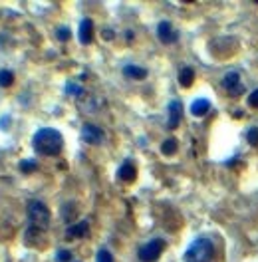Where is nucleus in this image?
<instances>
[{
    "label": "nucleus",
    "instance_id": "nucleus-1",
    "mask_svg": "<svg viewBox=\"0 0 258 262\" xmlns=\"http://www.w3.org/2000/svg\"><path fill=\"white\" fill-rule=\"evenodd\" d=\"M32 147L38 155H46V157H54L60 155L62 147H64V137L58 129L54 127H42L34 133L32 139Z\"/></svg>",
    "mask_w": 258,
    "mask_h": 262
},
{
    "label": "nucleus",
    "instance_id": "nucleus-2",
    "mask_svg": "<svg viewBox=\"0 0 258 262\" xmlns=\"http://www.w3.org/2000/svg\"><path fill=\"white\" fill-rule=\"evenodd\" d=\"M212 256H214V244H212V240H210V238H205V236H199V238H195V240L187 246V250H185V254H183V260L210 262Z\"/></svg>",
    "mask_w": 258,
    "mask_h": 262
},
{
    "label": "nucleus",
    "instance_id": "nucleus-3",
    "mask_svg": "<svg viewBox=\"0 0 258 262\" xmlns=\"http://www.w3.org/2000/svg\"><path fill=\"white\" fill-rule=\"evenodd\" d=\"M28 218H30L32 228H36V230L42 232V230H46L50 226L52 220L50 209L42 201H30L28 203Z\"/></svg>",
    "mask_w": 258,
    "mask_h": 262
},
{
    "label": "nucleus",
    "instance_id": "nucleus-4",
    "mask_svg": "<svg viewBox=\"0 0 258 262\" xmlns=\"http://www.w3.org/2000/svg\"><path fill=\"white\" fill-rule=\"evenodd\" d=\"M163 250H165V240H163V238H153V240L145 242V244L139 248L137 256H139L141 262H157L159 256L163 254Z\"/></svg>",
    "mask_w": 258,
    "mask_h": 262
},
{
    "label": "nucleus",
    "instance_id": "nucleus-5",
    "mask_svg": "<svg viewBox=\"0 0 258 262\" xmlns=\"http://www.w3.org/2000/svg\"><path fill=\"white\" fill-rule=\"evenodd\" d=\"M82 139H84L86 143H90V145H100V143H103V139H105V133H103V129L100 125H96V123H86V125L82 127Z\"/></svg>",
    "mask_w": 258,
    "mask_h": 262
},
{
    "label": "nucleus",
    "instance_id": "nucleus-6",
    "mask_svg": "<svg viewBox=\"0 0 258 262\" xmlns=\"http://www.w3.org/2000/svg\"><path fill=\"white\" fill-rule=\"evenodd\" d=\"M157 38L163 42V44H175L179 40V32L175 30V26L167 20L159 22L157 24Z\"/></svg>",
    "mask_w": 258,
    "mask_h": 262
},
{
    "label": "nucleus",
    "instance_id": "nucleus-7",
    "mask_svg": "<svg viewBox=\"0 0 258 262\" xmlns=\"http://www.w3.org/2000/svg\"><path fill=\"white\" fill-rule=\"evenodd\" d=\"M222 88L230 96H240L244 92V86L240 84V74L238 72H226L222 78Z\"/></svg>",
    "mask_w": 258,
    "mask_h": 262
},
{
    "label": "nucleus",
    "instance_id": "nucleus-8",
    "mask_svg": "<svg viewBox=\"0 0 258 262\" xmlns=\"http://www.w3.org/2000/svg\"><path fill=\"white\" fill-rule=\"evenodd\" d=\"M167 113H169V117H167V127H169V129L179 127L181 117H183V104H181L179 100H173L171 104L167 105Z\"/></svg>",
    "mask_w": 258,
    "mask_h": 262
},
{
    "label": "nucleus",
    "instance_id": "nucleus-9",
    "mask_svg": "<svg viewBox=\"0 0 258 262\" xmlns=\"http://www.w3.org/2000/svg\"><path fill=\"white\" fill-rule=\"evenodd\" d=\"M90 232V220H80V222H74L66 228V238L72 240V238H84L88 236Z\"/></svg>",
    "mask_w": 258,
    "mask_h": 262
},
{
    "label": "nucleus",
    "instance_id": "nucleus-10",
    "mask_svg": "<svg viewBox=\"0 0 258 262\" xmlns=\"http://www.w3.org/2000/svg\"><path fill=\"white\" fill-rule=\"evenodd\" d=\"M135 177H137L135 165L131 161H123L121 167L117 169V179L123 181V183H131V181H135Z\"/></svg>",
    "mask_w": 258,
    "mask_h": 262
},
{
    "label": "nucleus",
    "instance_id": "nucleus-11",
    "mask_svg": "<svg viewBox=\"0 0 258 262\" xmlns=\"http://www.w3.org/2000/svg\"><path fill=\"white\" fill-rule=\"evenodd\" d=\"M78 38L82 44H90L94 40V22L90 18H84L80 22V30H78Z\"/></svg>",
    "mask_w": 258,
    "mask_h": 262
},
{
    "label": "nucleus",
    "instance_id": "nucleus-12",
    "mask_svg": "<svg viewBox=\"0 0 258 262\" xmlns=\"http://www.w3.org/2000/svg\"><path fill=\"white\" fill-rule=\"evenodd\" d=\"M123 76L129 78V80H145L147 78V70L141 68V66H135V64H127L123 68Z\"/></svg>",
    "mask_w": 258,
    "mask_h": 262
},
{
    "label": "nucleus",
    "instance_id": "nucleus-13",
    "mask_svg": "<svg viewBox=\"0 0 258 262\" xmlns=\"http://www.w3.org/2000/svg\"><path fill=\"white\" fill-rule=\"evenodd\" d=\"M208 109H210V102H208L206 98H197V100L191 104V113H193L195 117H203V115H206Z\"/></svg>",
    "mask_w": 258,
    "mask_h": 262
},
{
    "label": "nucleus",
    "instance_id": "nucleus-14",
    "mask_svg": "<svg viewBox=\"0 0 258 262\" xmlns=\"http://www.w3.org/2000/svg\"><path fill=\"white\" fill-rule=\"evenodd\" d=\"M193 82H195V70L193 68H183L181 72H179V84L183 86V88H191L193 86Z\"/></svg>",
    "mask_w": 258,
    "mask_h": 262
},
{
    "label": "nucleus",
    "instance_id": "nucleus-15",
    "mask_svg": "<svg viewBox=\"0 0 258 262\" xmlns=\"http://www.w3.org/2000/svg\"><path fill=\"white\" fill-rule=\"evenodd\" d=\"M177 149H179V143H177V139H175V137L165 139V141H163V145H161V153H163V155H175V153H177Z\"/></svg>",
    "mask_w": 258,
    "mask_h": 262
},
{
    "label": "nucleus",
    "instance_id": "nucleus-16",
    "mask_svg": "<svg viewBox=\"0 0 258 262\" xmlns=\"http://www.w3.org/2000/svg\"><path fill=\"white\" fill-rule=\"evenodd\" d=\"M18 169H20L22 173H34V171L38 169V161H36V159H22V161L18 163Z\"/></svg>",
    "mask_w": 258,
    "mask_h": 262
},
{
    "label": "nucleus",
    "instance_id": "nucleus-17",
    "mask_svg": "<svg viewBox=\"0 0 258 262\" xmlns=\"http://www.w3.org/2000/svg\"><path fill=\"white\" fill-rule=\"evenodd\" d=\"M14 84V72L0 70V88H10Z\"/></svg>",
    "mask_w": 258,
    "mask_h": 262
},
{
    "label": "nucleus",
    "instance_id": "nucleus-18",
    "mask_svg": "<svg viewBox=\"0 0 258 262\" xmlns=\"http://www.w3.org/2000/svg\"><path fill=\"white\" fill-rule=\"evenodd\" d=\"M66 94H68V96H76V98H80V96L84 94V90H82L80 84H76V82H68V84H66Z\"/></svg>",
    "mask_w": 258,
    "mask_h": 262
},
{
    "label": "nucleus",
    "instance_id": "nucleus-19",
    "mask_svg": "<svg viewBox=\"0 0 258 262\" xmlns=\"http://www.w3.org/2000/svg\"><path fill=\"white\" fill-rule=\"evenodd\" d=\"M62 216L70 222V218H74L76 216V207H74V203H66L64 207H62Z\"/></svg>",
    "mask_w": 258,
    "mask_h": 262
},
{
    "label": "nucleus",
    "instance_id": "nucleus-20",
    "mask_svg": "<svg viewBox=\"0 0 258 262\" xmlns=\"http://www.w3.org/2000/svg\"><path fill=\"white\" fill-rule=\"evenodd\" d=\"M56 38H58V40H62V42H68V40L72 38V32H70V28H66V26H60V28L56 30Z\"/></svg>",
    "mask_w": 258,
    "mask_h": 262
},
{
    "label": "nucleus",
    "instance_id": "nucleus-21",
    "mask_svg": "<svg viewBox=\"0 0 258 262\" xmlns=\"http://www.w3.org/2000/svg\"><path fill=\"white\" fill-rule=\"evenodd\" d=\"M246 141H248L252 147H256L258 145V127H250V129L246 131Z\"/></svg>",
    "mask_w": 258,
    "mask_h": 262
},
{
    "label": "nucleus",
    "instance_id": "nucleus-22",
    "mask_svg": "<svg viewBox=\"0 0 258 262\" xmlns=\"http://www.w3.org/2000/svg\"><path fill=\"white\" fill-rule=\"evenodd\" d=\"M70 260H72V252H70V250L60 248V250L56 252V262H70Z\"/></svg>",
    "mask_w": 258,
    "mask_h": 262
},
{
    "label": "nucleus",
    "instance_id": "nucleus-23",
    "mask_svg": "<svg viewBox=\"0 0 258 262\" xmlns=\"http://www.w3.org/2000/svg\"><path fill=\"white\" fill-rule=\"evenodd\" d=\"M96 260H98V262H113V256H111V252H109V250L102 248V250H98V256H96Z\"/></svg>",
    "mask_w": 258,
    "mask_h": 262
},
{
    "label": "nucleus",
    "instance_id": "nucleus-24",
    "mask_svg": "<svg viewBox=\"0 0 258 262\" xmlns=\"http://www.w3.org/2000/svg\"><path fill=\"white\" fill-rule=\"evenodd\" d=\"M248 105L254 107V109H258V88L254 90V92L248 94Z\"/></svg>",
    "mask_w": 258,
    "mask_h": 262
},
{
    "label": "nucleus",
    "instance_id": "nucleus-25",
    "mask_svg": "<svg viewBox=\"0 0 258 262\" xmlns=\"http://www.w3.org/2000/svg\"><path fill=\"white\" fill-rule=\"evenodd\" d=\"M102 34H103V38H107V40H111V38H113V32H111L109 28H105Z\"/></svg>",
    "mask_w": 258,
    "mask_h": 262
}]
</instances>
